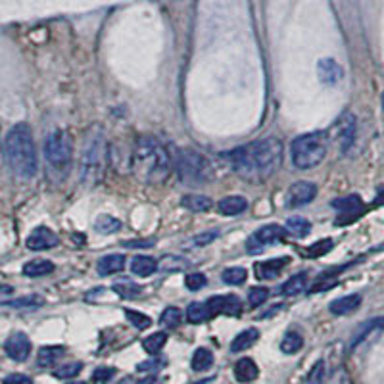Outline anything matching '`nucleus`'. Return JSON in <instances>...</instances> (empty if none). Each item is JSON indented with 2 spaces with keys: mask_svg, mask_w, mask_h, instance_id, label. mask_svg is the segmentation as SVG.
Segmentation results:
<instances>
[{
  "mask_svg": "<svg viewBox=\"0 0 384 384\" xmlns=\"http://www.w3.org/2000/svg\"><path fill=\"white\" fill-rule=\"evenodd\" d=\"M229 160L242 179L263 181L283 165V143L278 139H261L240 146L229 154Z\"/></svg>",
  "mask_w": 384,
  "mask_h": 384,
  "instance_id": "1",
  "label": "nucleus"
},
{
  "mask_svg": "<svg viewBox=\"0 0 384 384\" xmlns=\"http://www.w3.org/2000/svg\"><path fill=\"white\" fill-rule=\"evenodd\" d=\"M133 171L148 184H162L171 171V158L158 139L143 136L133 152Z\"/></svg>",
  "mask_w": 384,
  "mask_h": 384,
  "instance_id": "2",
  "label": "nucleus"
},
{
  "mask_svg": "<svg viewBox=\"0 0 384 384\" xmlns=\"http://www.w3.org/2000/svg\"><path fill=\"white\" fill-rule=\"evenodd\" d=\"M4 156L18 177L31 179L38 169L35 139L27 123H16L4 139Z\"/></svg>",
  "mask_w": 384,
  "mask_h": 384,
  "instance_id": "3",
  "label": "nucleus"
},
{
  "mask_svg": "<svg viewBox=\"0 0 384 384\" xmlns=\"http://www.w3.org/2000/svg\"><path fill=\"white\" fill-rule=\"evenodd\" d=\"M331 143V134L326 131H315L298 136L292 143V162L298 169H311L325 160Z\"/></svg>",
  "mask_w": 384,
  "mask_h": 384,
  "instance_id": "4",
  "label": "nucleus"
},
{
  "mask_svg": "<svg viewBox=\"0 0 384 384\" xmlns=\"http://www.w3.org/2000/svg\"><path fill=\"white\" fill-rule=\"evenodd\" d=\"M106 158V139L102 129H93V133L86 136L83 158H81V182L85 187H95L100 181V175L104 169Z\"/></svg>",
  "mask_w": 384,
  "mask_h": 384,
  "instance_id": "5",
  "label": "nucleus"
},
{
  "mask_svg": "<svg viewBox=\"0 0 384 384\" xmlns=\"http://www.w3.org/2000/svg\"><path fill=\"white\" fill-rule=\"evenodd\" d=\"M175 169L184 182H206L211 179L210 162L191 148H181L175 154Z\"/></svg>",
  "mask_w": 384,
  "mask_h": 384,
  "instance_id": "6",
  "label": "nucleus"
},
{
  "mask_svg": "<svg viewBox=\"0 0 384 384\" xmlns=\"http://www.w3.org/2000/svg\"><path fill=\"white\" fill-rule=\"evenodd\" d=\"M71 156H73L71 136L62 129H54L45 141V158L48 165H52L54 169H66L71 163Z\"/></svg>",
  "mask_w": 384,
  "mask_h": 384,
  "instance_id": "7",
  "label": "nucleus"
},
{
  "mask_svg": "<svg viewBox=\"0 0 384 384\" xmlns=\"http://www.w3.org/2000/svg\"><path fill=\"white\" fill-rule=\"evenodd\" d=\"M283 239H285V229L280 225L271 223V225H265V227L256 230L248 239L246 246H248L250 254H259V252H263V248L273 246Z\"/></svg>",
  "mask_w": 384,
  "mask_h": 384,
  "instance_id": "8",
  "label": "nucleus"
},
{
  "mask_svg": "<svg viewBox=\"0 0 384 384\" xmlns=\"http://www.w3.org/2000/svg\"><path fill=\"white\" fill-rule=\"evenodd\" d=\"M317 196V187L309 181H298L294 182L287 191L285 196V206L287 208H300L306 206Z\"/></svg>",
  "mask_w": 384,
  "mask_h": 384,
  "instance_id": "9",
  "label": "nucleus"
},
{
  "mask_svg": "<svg viewBox=\"0 0 384 384\" xmlns=\"http://www.w3.org/2000/svg\"><path fill=\"white\" fill-rule=\"evenodd\" d=\"M333 208L340 211L336 225H348L363 213V202L357 194H352V196L338 198V200L333 202Z\"/></svg>",
  "mask_w": 384,
  "mask_h": 384,
  "instance_id": "10",
  "label": "nucleus"
},
{
  "mask_svg": "<svg viewBox=\"0 0 384 384\" xmlns=\"http://www.w3.org/2000/svg\"><path fill=\"white\" fill-rule=\"evenodd\" d=\"M355 127H357V121H355L354 114H344L342 117H338V121L333 125V134H335L336 141L340 144L342 152H348L352 143H354Z\"/></svg>",
  "mask_w": 384,
  "mask_h": 384,
  "instance_id": "11",
  "label": "nucleus"
},
{
  "mask_svg": "<svg viewBox=\"0 0 384 384\" xmlns=\"http://www.w3.org/2000/svg\"><path fill=\"white\" fill-rule=\"evenodd\" d=\"M208 309H210V315H223L239 317L242 311V302L239 296H232V294H223V296H213L208 300Z\"/></svg>",
  "mask_w": 384,
  "mask_h": 384,
  "instance_id": "12",
  "label": "nucleus"
},
{
  "mask_svg": "<svg viewBox=\"0 0 384 384\" xmlns=\"http://www.w3.org/2000/svg\"><path fill=\"white\" fill-rule=\"evenodd\" d=\"M58 235L54 230H50L48 227H37V229L31 230V235L27 237L25 240V244H27L29 250H33V252H43V250H50L58 246Z\"/></svg>",
  "mask_w": 384,
  "mask_h": 384,
  "instance_id": "13",
  "label": "nucleus"
},
{
  "mask_svg": "<svg viewBox=\"0 0 384 384\" xmlns=\"http://www.w3.org/2000/svg\"><path fill=\"white\" fill-rule=\"evenodd\" d=\"M4 352L14 361H19V363L25 361L29 354H31V340H29V336L23 335V333L12 335L6 340V344H4Z\"/></svg>",
  "mask_w": 384,
  "mask_h": 384,
  "instance_id": "14",
  "label": "nucleus"
},
{
  "mask_svg": "<svg viewBox=\"0 0 384 384\" xmlns=\"http://www.w3.org/2000/svg\"><path fill=\"white\" fill-rule=\"evenodd\" d=\"M317 75H319L323 85L335 86L342 81L344 69H342L340 64H338L336 60H333V58H323V60H319V64H317Z\"/></svg>",
  "mask_w": 384,
  "mask_h": 384,
  "instance_id": "15",
  "label": "nucleus"
},
{
  "mask_svg": "<svg viewBox=\"0 0 384 384\" xmlns=\"http://www.w3.org/2000/svg\"><path fill=\"white\" fill-rule=\"evenodd\" d=\"M290 259L288 258H277V259H267V261H259L256 263V277L259 280H271V278H277L283 269L287 265Z\"/></svg>",
  "mask_w": 384,
  "mask_h": 384,
  "instance_id": "16",
  "label": "nucleus"
},
{
  "mask_svg": "<svg viewBox=\"0 0 384 384\" xmlns=\"http://www.w3.org/2000/svg\"><path fill=\"white\" fill-rule=\"evenodd\" d=\"M359 306H361V296L359 294H348V296L333 300L328 309H331L333 315H348V313H354Z\"/></svg>",
  "mask_w": 384,
  "mask_h": 384,
  "instance_id": "17",
  "label": "nucleus"
},
{
  "mask_svg": "<svg viewBox=\"0 0 384 384\" xmlns=\"http://www.w3.org/2000/svg\"><path fill=\"white\" fill-rule=\"evenodd\" d=\"M258 365H256L254 359H250V357H242V359H239L235 363V376H237L239 383H252V381L258 379Z\"/></svg>",
  "mask_w": 384,
  "mask_h": 384,
  "instance_id": "18",
  "label": "nucleus"
},
{
  "mask_svg": "<svg viewBox=\"0 0 384 384\" xmlns=\"http://www.w3.org/2000/svg\"><path fill=\"white\" fill-rule=\"evenodd\" d=\"M384 328V317H376V319H371V321H367L363 325L357 328V333L352 336V342H350V348L355 350L359 344H363V340H367L369 336L376 333V331H381Z\"/></svg>",
  "mask_w": 384,
  "mask_h": 384,
  "instance_id": "19",
  "label": "nucleus"
},
{
  "mask_svg": "<svg viewBox=\"0 0 384 384\" xmlns=\"http://www.w3.org/2000/svg\"><path fill=\"white\" fill-rule=\"evenodd\" d=\"M125 267V256L121 254H110V256H104V258L98 261V273L102 277H108V275H114V273H119L123 271Z\"/></svg>",
  "mask_w": 384,
  "mask_h": 384,
  "instance_id": "20",
  "label": "nucleus"
},
{
  "mask_svg": "<svg viewBox=\"0 0 384 384\" xmlns=\"http://www.w3.org/2000/svg\"><path fill=\"white\" fill-rule=\"evenodd\" d=\"M248 208V200L244 196H227L217 204V210L223 215H239Z\"/></svg>",
  "mask_w": 384,
  "mask_h": 384,
  "instance_id": "21",
  "label": "nucleus"
},
{
  "mask_svg": "<svg viewBox=\"0 0 384 384\" xmlns=\"http://www.w3.org/2000/svg\"><path fill=\"white\" fill-rule=\"evenodd\" d=\"M66 355V348L64 346H45L38 350L37 363L38 367H50L54 365L58 359H62Z\"/></svg>",
  "mask_w": 384,
  "mask_h": 384,
  "instance_id": "22",
  "label": "nucleus"
},
{
  "mask_svg": "<svg viewBox=\"0 0 384 384\" xmlns=\"http://www.w3.org/2000/svg\"><path fill=\"white\" fill-rule=\"evenodd\" d=\"M54 271V263L48 261V259H31L23 265V275L25 277H45V275H50Z\"/></svg>",
  "mask_w": 384,
  "mask_h": 384,
  "instance_id": "23",
  "label": "nucleus"
},
{
  "mask_svg": "<svg viewBox=\"0 0 384 384\" xmlns=\"http://www.w3.org/2000/svg\"><path fill=\"white\" fill-rule=\"evenodd\" d=\"M158 269V261L150 256H134L131 261V271L139 277H150Z\"/></svg>",
  "mask_w": 384,
  "mask_h": 384,
  "instance_id": "24",
  "label": "nucleus"
},
{
  "mask_svg": "<svg viewBox=\"0 0 384 384\" xmlns=\"http://www.w3.org/2000/svg\"><path fill=\"white\" fill-rule=\"evenodd\" d=\"M189 267H191L189 259L182 258V256H173V254H167L158 261V269H162L165 273H179V271H184Z\"/></svg>",
  "mask_w": 384,
  "mask_h": 384,
  "instance_id": "25",
  "label": "nucleus"
},
{
  "mask_svg": "<svg viewBox=\"0 0 384 384\" xmlns=\"http://www.w3.org/2000/svg\"><path fill=\"white\" fill-rule=\"evenodd\" d=\"M181 204L182 208H187V210L191 211H196V213L211 210V206H213L211 198L204 196V194H187V196H182Z\"/></svg>",
  "mask_w": 384,
  "mask_h": 384,
  "instance_id": "26",
  "label": "nucleus"
},
{
  "mask_svg": "<svg viewBox=\"0 0 384 384\" xmlns=\"http://www.w3.org/2000/svg\"><path fill=\"white\" fill-rule=\"evenodd\" d=\"M258 328H246V331H242L240 335L235 336V340L230 342V352H244V350H248L254 342H258Z\"/></svg>",
  "mask_w": 384,
  "mask_h": 384,
  "instance_id": "27",
  "label": "nucleus"
},
{
  "mask_svg": "<svg viewBox=\"0 0 384 384\" xmlns=\"http://www.w3.org/2000/svg\"><path fill=\"white\" fill-rule=\"evenodd\" d=\"M302 348H304V336L300 335L298 331H288L285 338L280 340V352H285L288 355L298 354Z\"/></svg>",
  "mask_w": 384,
  "mask_h": 384,
  "instance_id": "28",
  "label": "nucleus"
},
{
  "mask_svg": "<svg viewBox=\"0 0 384 384\" xmlns=\"http://www.w3.org/2000/svg\"><path fill=\"white\" fill-rule=\"evenodd\" d=\"M306 283H307V275L306 273H298L294 277H290L280 287V294L283 296H298L300 292H304V288H306Z\"/></svg>",
  "mask_w": 384,
  "mask_h": 384,
  "instance_id": "29",
  "label": "nucleus"
},
{
  "mask_svg": "<svg viewBox=\"0 0 384 384\" xmlns=\"http://www.w3.org/2000/svg\"><path fill=\"white\" fill-rule=\"evenodd\" d=\"M191 365H192V369H194V371H198V373H202V371H208L211 365H213V354H211L208 348H198V350L194 352V355H192Z\"/></svg>",
  "mask_w": 384,
  "mask_h": 384,
  "instance_id": "30",
  "label": "nucleus"
},
{
  "mask_svg": "<svg viewBox=\"0 0 384 384\" xmlns=\"http://www.w3.org/2000/svg\"><path fill=\"white\" fill-rule=\"evenodd\" d=\"M115 294L119 298H123V300H134V298H139L143 294V288L139 287V285H134L131 280H123V283H115L114 287H112Z\"/></svg>",
  "mask_w": 384,
  "mask_h": 384,
  "instance_id": "31",
  "label": "nucleus"
},
{
  "mask_svg": "<svg viewBox=\"0 0 384 384\" xmlns=\"http://www.w3.org/2000/svg\"><path fill=\"white\" fill-rule=\"evenodd\" d=\"M287 230L298 239H306L307 235L311 232V223L304 217H290L287 221Z\"/></svg>",
  "mask_w": 384,
  "mask_h": 384,
  "instance_id": "32",
  "label": "nucleus"
},
{
  "mask_svg": "<svg viewBox=\"0 0 384 384\" xmlns=\"http://www.w3.org/2000/svg\"><path fill=\"white\" fill-rule=\"evenodd\" d=\"M45 304V300L38 294H31V296H23L19 300H12V302H0V306L16 307V309H35Z\"/></svg>",
  "mask_w": 384,
  "mask_h": 384,
  "instance_id": "33",
  "label": "nucleus"
},
{
  "mask_svg": "<svg viewBox=\"0 0 384 384\" xmlns=\"http://www.w3.org/2000/svg\"><path fill=\"white\" fill-rule=\"evenodd\" d=\"M167 342V335L165 333H154V335L146 336L143 340V348L144 352H148V354H158V352H162V348L165 346Z\"/></svg>",
  "mask_w": 384,
  "mask_h": 384,
  "instance_id": "34",
  "label": "nucleus"
},
{
  "mask_svg": "<svg viewBox=\"0 0 384 384\" xmlns=\"http://www.w3.org/2000/svg\"><path fill=\"white\" fill-rule=\"evenodd\" d=\"M210 317V309L206 304H200V302H194L189 306L187 309V319H189V323H202V321H206Z\"/></svg>",
  "mask_w": 384,
  "mask_h": 384,
  "instance_id": "35",
  "label": "nucleus"
},
{
  "mask_svg": "<svg viewBox=\"0 0 384 384\" xmlns=\"http://www.w3.org/2000/svg\"><path fill=\"white\" fill-rule=\"evenodd\" d=\"M95 229L102 235H110V232H115V230L121 229V221L115 219L112 215H102L98 217L95 223Z\"/></svg>",
  "mask_w": 384,
  "mask_h": 384,
  "instance_id": "36",
  "label": "nucleus"
},
{
  "mask_svg": "<svg viewBox=\"0 0 384 384\" xmlns=\"http://www.w3.org/2000/svg\"><path fill=\"white\" fill-rule=\"evenodd\" d=\"M246 269L242 267H230L223 271V283L229 285V287H239L246 280Z\"/></svg>",
  "mask_w": 384,
  "mask_h": 384,
  "instance_id": "37",
  "label": "nucleus"
},
{
  "mask_svg": "<svg viewBox=\"0 0 384 384\" xmlns=\"http://www.w3.org/2000/svg\"><path fill=\"white\" fill-rule=\"evenodd\" d=\"M123 311L127 321H129L134 328H139V331H144V328H148V326L152 325V319L148 315H144V313H141V311H136V309H123Z\"/></svg>",
  "mask_w": 384,
  "mask_h": 384,
  "instance_id": "38",
  "label": "nucleus"
},
{
  "mask_svg": "<svg viewBox=\"0 0 384 384\" xmlns=\"http://www.w3.org/2000/svg\"><path fill=\"white\" fill-rule=\"evenodd\" d=\"M182 321V311L179 307H167L162 313V325L167 328H177Z\"/></svg>",
  "mask_w": 384,
  "mask_h": 384,
  "instance_id": "39",
  "label": "nucleus"
},
{
  "mask_svg": "<svg viewBox=\"0 0 384 384\" xmlns=\"http://www.w3.org/2000/svg\"><path fill=\"white\" fill-rule=\"evenodd\" d=\"M219 235H221L219 230H208V232H200V235H196L194 239L189 240L187 244L192 246V248H202V246H208V244H211V242L217 239Z\"/></svg>",
  "mask_w": 384,
  "mask_h": 384,
  "instance_id": "40",
  "label": "nucleus"
},
{
  "mask_svg": "<svg viewBox=\"0 0 384 384\" xmlns=\"http://www.w3.org/2000/svg\"><path fill=\"white\" fill-rule=\"evenodd\" d=\"M81 369H83V363H79V361L66 363L62 365V367H58L56 371H54V376H56V379H73V376H77V374L81 373Z\"/></svg>",
  "mask_w": 384,
  "mask_h": 384,
  "instance_id": "41",
  "label": "nucleus"
},
{
  "mask_svg": "<svg viewBox=\"0 0 384 384\" xmlns=\"http://www.w3.org/2000/svg\"><path fill=\"white\" fill-rule=\"evenodd\" d=\"M269 298V290L265 287H252L248 290V304L250 307L261 306Z\"/></svg>",
  "mask_w": 384,
  "mask_h": 384,
  "instance_id": "42",
  "label": "nucleus"
},
{
  "mask_svg": "<svg viewBox=\"0 0 384 384\" xmlns=\"http://www.w3.org/2000/svg\"><path fill=\"white\" fill-rule=\"evenodd\" d=\"M333 246H335V242H333L331 239L319 240V242H315L313 246L306 248L307 256H311V258H319V256H323V254H326V252H331V250H333Z\"/></svg>",
  "mask_w": 384,
  "mask_h": 384,
  "instance_id": "43",
  "label": "nucleus"
},
{
  "mask_svg": "<svg viewBox=\"0 0 384 384\" xmlns=\"http://www.w3.org/2000/svg\"><path fill=\"white\" fill-rule=\"evenodd\" d=\"M326 379V373H325V361H317L315 367L309 371L307 374V383L309 384H323Z\"/></svg>",
  "mask_w": 384,
  "mask_h": 384,
  "instance_id": "44",
  "label": "nucleus"
},
{
  "mask_svg": "<svg viewBox=\"0 0 384 384\" xmlns=\"http://www.w3.org/2000/svg\"><path fill=\"white\" fill-rule=\"evenodd\" d=\"M206 283H208V278L202 273H191L189 277L184 278V287L189 290H200V288L206 287Z\"/></svg>",
  "mask_w": 384,
  "mask_h": 384,
  "instance_id": "45",
  "label": "nucleus"
},
{
  "mask_svg": "<svg viewBox=\"0 0 384 384\" xmlns=\"http://www.w3.org/2000/svg\"><path fill=\"white\" fill-rule=\"evenodd\" d=\"M328 384H354L352 376L348 374L344 367H338L335 373L328 376Z\"/></svg>",
  "mask_w": 384,
  "mask_h": 384,
  "instance_id": "46",
  "label": "nucleus"
},
{
  "mask_svg": "<svg viewBox=\"0 0 384 384\" xmlns=\"http://www.w3.org/2000/svg\"><path fill=\"white\" fill-rule=\"evenodd\" d=\"M114 374H115L114 369H110V367H100V369H96L95 373H93V381L98 384H104L108 383Z\"/></svg>",
  "mask_w": 384,
  "mask_h": 384,
  "instance_id": "47",
  "label": "nucleus"
},
{
  "mask_svg": "<svg viewBox=\"0 0 384 384\" xmlns=\"http://www.w3.org/2000/svg\"><path fill=\"white\" fill-rule=\"evenodd\" d=\"M162 365H163L162 359L152 357V359H148V361H143V363L136 365V371H143V373H148V371H158Z\"/></svg>",
  "mask_w": 384,
  "mask_h": 384,
  "instance_id": "48",
  "label": "nucleus"
},
{
  "mask_svg": "<svg viewBox=\"0 0 384 384\" xmlns=\"http://www.w3.org/2000/svg\"><path fill=\"white\" fill-rule=\"evenodd\" d=\"M2 384H33V381H31L29 376H25V374L14 373V374H8V376L2 381Z\"/></svg>",
  "mask_w": 384,
  "mask_h": 384,
  "instance_id": "49",
  "label": "nucleus"
},
{
  "mask_svg": "<svg viewBox=\"0 0 384 384\" xmlns=\"http://www.w3.org/2000/svg\"><path fill=\"white\" fill-rule=\"evenodd\" d=\"M125 248H150L154 246V240H127L123 242Z\"/></svg>",
  "mask_w": 384,
  "mask_h": 384,
  "instance_id": "50",
  "label": "nucleus"
},
{
  "mask_svg": "<svg viewBox=\"0 0 384 384\" xmlns=\"http://www.w3.org/2000/svg\"><path fill=\"white\" fill-rule=\"evenodd\" d=\"M136 384H162V381H160L158 376L150 374V376H146V379H143V381H139Z\"/></svg>",
  "mask_w": 384,
  "mask_h": 384,
  "instance_id": "51",
  "label": "nucleus"
},
{
  "mask_svg": "<svg viewBox=\"0 0 384 384\" xmlns=\"http://www.w3.org/2000/svg\"><path fill=\"white\" fill-rule=\"evenodd\" d=\"M374 206H384V189L379 191L376 198H374Z\"/></svg>",
  "mask_w": 384,
  "mask_h": 384,
  "instance_id": "52",
  "label": "nucleus"
},
{
  "mask_svg": "<svg viewBox=\"0 0 384 384\" xmlns=\"http://www.w3.org/2000/svg\"><path fill=\"white\" fill-rule=\"evenodd\" d=\"M211 383V379H204V381H198V383H194V384H210Z\"/></svg>",
  "mask_w": 384,
  "mask_h": 384,
  "instance_id": "53",
  "label": "nucleus"
},
{
  "mask_svg": "<svg viewBox=\"0 0 384 384\" xmlns=\"http://www.w3.org/2000/svg\"><path fill=\"white\" fill-rule=\"evenodd\" d=\"M381 102H383V110H384V93H383V98H381Z\"/></svg>",
  "mask_w": 384,
  "mask_h": 384,
  "instance_id": "54",
  "label": "nucleus"
},
{
  "mask_svg": "<svg viewBox=\"0 0 384 384\" xmlns=\"http://www.w3.org/2000/svg\"><path fill=\"white\" fill-rule=\"evenodd\" d=\"M67 384H83V383H67Z\"/></svg>",
  "mask_w": 384,
  "mask_h": 384,
  "instance_id": "55",
  "label": "nucleus"
}]
</instances>
